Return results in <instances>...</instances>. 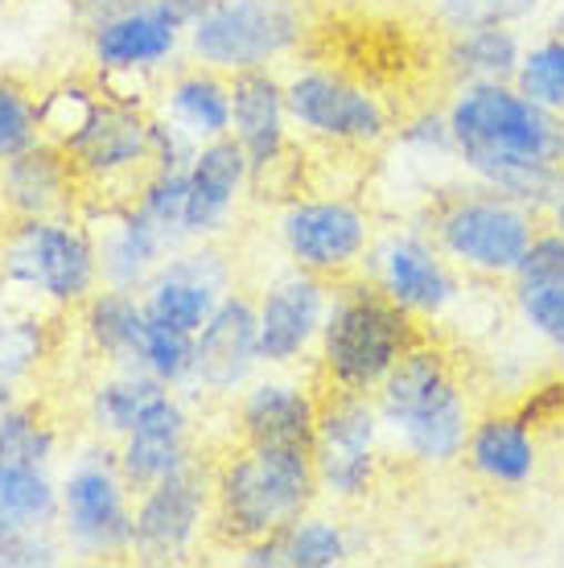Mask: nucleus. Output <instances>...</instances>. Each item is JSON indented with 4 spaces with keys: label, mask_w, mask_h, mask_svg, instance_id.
I'll list each match as a JSON object with an SVG mask.
<instances>
[{
    "label": "nucleus",
    "mask_w": 564,
    "mask_h": 568,
    "mask_svg": "<svg viewBox=\"0 0 564 568\" xmlns=\"http://www.w3.org/2000/svg\"><path fill=\"white\" fill-rule=\"evenodd\" d=\"M67 560H71V552L58 536V527L21 531V536L0 544V568H58Z\"/></svg>",
    "instance_id": "obj_41"
},
{
    "label": "nucleus",
    "mask_w": 564,
    "mask_h": 568,
    "mask_svg": "<svg viewBox=\"0 0 564 568\" xmlns=\"http://www.w3.org/2000/svg\"><path fill=\"white\" fill-rule=\"evenodd\" d=\"M141 371H149L153 379H161V384L173 387V392H185V396H190V384H194V334L161 326V322L149 317Z\"/></svg>",
    "instance_id": "obj_38"
},
{
    "label": "nucleus",
    "mask_w": 564,
    "mask_h": 568,
    "mask_svg": "<svg viewBox=\"0 0 564 568\" xmlns=\"http://www.w3.org/2000/svg\"><path fill=\"white\" fill-rule=\"evenodd\" d=\"M421 227L470 281L511 284L520 276L523 256L544 227V219L466 178L429 202Z\"/></svg>",
    "instance_id": "obj_5"
},
{
    "label": "nucleus",
    "mask_w": 564,
    "mask_h": 568,
    "mask_svg": "<svg viewBox=\"0 0 564 568\" xmlns=\"http://www.w3.org/2000/svg\"><path fill=\"white\" fill-rule=\"evenodd\" d=\"M375 408L383 416L387 449L424 469L457 466L479 416L453 355L429 334H421L375 387Z\"/></svg>",
    "instance_id": "obj_2"
},
{
    "label": "nucleus",
    "mask_w": 564,
    "mask_h": 568,
    "mask_svg": "<svg viewBox=\"0 0 564 568\" xmlns=\"http://www.w3.org/2000/svg\"><path fill=\"white\" fill-rule=\"evenodd\" d=\"M552 9V0H433V21L441 33L474 26H532Z\"/></svg>",
    "instance_id": "obj_35"
},
{
    "label": "nucleus",
    "mask_w": 564,
    "mask_h": 568,
    "mask_svg": "<svg viewBox=\"0 0 564 568\" xmlns=\"http://www.w3.org/2000/svg\"><path fill=\"white\" fill-rule=\"evenodd\" d=\"M99 256L83 214L17 219L0 240V297L38 310H79L99 288Z\"/></svg>",
    "instance_id": "obj_6"
},
{
    "label": "nucleus",
    "mask_w": 564,
    "mask_h": 568,
    "mask_svg": "<svg viewBox=\"0 0 564 568\" xmlns=\"http://www.w3.org/2000/svg\"><path fill=\"white\" fill-rule=\"evenodd\" d=\"M305 38V0H211L185 29V58L223 74L281 71Z\"/></svg>",
    "instance_id": "obj_9"
},
{
    "label": "nucleus",
    "mask_w": 564,
    "mask_h": 568,
    "mask_svg": "<svg viewBox=\"0 0 564 568\" xmlns=\"http://www.w3.org/2000/svg\"><path fill=\"white\" fill-rule=\"evenodd\" d=\"M276 548H281V568H342L359 556V536L346 519L313 507L284 531H276Z\"/></svg>",
    "instance_id": "obj_31"
},
{
    "label": "nucleus",
    "mask_w": 564,
    "mask_h": 568,
    "mask_svg": "<svg viewBox=\"0 0 564 568\" xmlns=\"http://www.w3.org/2000/svg\"><path fill=\"white\" fill-rule=\"evenodd\" d=\"M330 297H334V281L284 260V268H276L255 288L260 363L276 371H296L313 363Z\"/></svg>",
    "instance_id": "obj_16"
},
{
    "label": "nucleus",
    "mask_w": 564,
    "mask_h": 568,
    "mask_svg": "<svg viewBox=\"0 0 564 568\" xmlns=\"http://www.w3.org/2000/svg\"><path fill=\"white\" fill-rule=\"evenodd\" d=\"M137 495L120 474L115 445L87 433L58 474V536L71 560H124Z\"/></svg>",
    "instance_id": "obj_8"
},
{
    "label": "nucleus",
    "mask_w": 564,
    "mask_h": 568,
    "mask_svg": "<svg viewBox=\"0 0 564 568\" xmlns=\"http://www.w3.org/2000/svg\"><path fill=\"white\" fill-rule=\"evenodd\" d=\"M363 276L424 329L450 322L470 297V276L441 252L421 223L375 231Z\"/></svg>",
    "instance_id": "obj_11"
},
{
    "label": "nucleus",
    "mask_w": 564,
    "mask_h": 568,
    "mask_svg": "<svg viewBox=\"0 0 564 568\" xmlns=\"http://www.w3.org/2000/svg\"><path fill=\"white\" fill-rule=\"evenodd\" d=\"M421 322L392 305L363 272L346 276L334 284L325 310L322 338L313 351V379L325 392L375 396V387L421 342Z\"/></svg>",
    "instance_id": "obj_4"
},
{
    "label": "nucleus",
    "mask_w": 564,
    "mask_h": 568,
    "mask_svg": "<svg viewBox=\"0 0 564 568\" xmlns=\"http://www.w3.org/2000/svg\"><path fill=\"white\" fill-rule=\"evenodd\" d=\"M194 440V413H190V396L185 392H165L153 408L115 440V462L132 495H141L161 478H170L178 469L198 462Z\"/></svg>",
    "instance_id": "obj_20"
},
{
    "label": "nucleus",
    "mask_w": 564,
    "mask_h": 568,
    "mask_svg": "<svg viewBox=\"0 0 564 568\" xmlns=\"http://www.w3.org/2000/svg\"><path fill=\"white\" fill-rule=\"evenodd\" d=\"M128 202L165 235L170 247L190 243V235H185V173L149 170L141 178V185H137V194Z\"/></svg>",
    "instance_id": "obj_37"
},
{
    "label": "nucleus",
    "mask_w": 564,
    "mask_h": 568,
    "mask_svg": "<svg viewBox=\"0 0 564 568\" xmlns=\"http://www.w3.org/2000/svg\"><path fill=\"white\" fill-rule=\"evenodd\" d=\"M132 4H141V0H74L71 17H74V26L87 33V29H95V26H103V21H112V17L128 13Z\"/></svg>",
    "instance_id": "obj_44"
},
{
    "label": "nucleus",
    "mask_w": 564,
    "mask_h": 568,
    "mask_svg": "<svg viewBox=\"0 0 564 568\" xmlns=\"http://www.w3.org/2000/svg\"><path fill=\"white\" fill-rule=\"evenodd\" d=\"M46 527H58V474L0 462V544Z\"/></svg>",
    "instance_id": "obj_30"
},
{
    "label": "nucleus",
    "mask_w": 564,
    "mask_h": 568,
    "mask_svg": "<svg viewBox=\"0 0 564 568\" xmlns=\"http://www.w3.org/2000/svg\"><path fill=\"white\" fill-rule=\"evenodd\" d=\"M264 371L260 363V317L255 297L240 284L219 301L207 326L194 334V384L190 399H231Z\"/></svg>",
    "instance_id": "obj_18"
},
{
    "label": "nucleus",
    "mask_w": 564,
    "mask_h": 568,
    "mask_svg": "<svg viewBox=\"0 0 564 568\" xmlns=\"http://www.w3.org/2000/svg\"><path fill=\"white\" fill-rule=\"evenodd\" d=\"M79 173L54 141L33 144L29 153L0 165V202L13 219H50V214H79Z\"/></svg>",
    "instance_id": "obj_25"
},
{
    "label": "nucleus",
    "mask_w": 564,
    "mask_h": 568,
    "mask_svg": "<svg viewBox=\"0 0 564 568\" xmlns=\"http://www.w3.org/2000/svg\"><path fill=\"white\" fill-rule=\"evenodd\" d=\"M58 449H62V433L38 404L13 399L0 408V462L54 469Z\"/></svg>",
    "instance_id": "obj_33"
},
{
    "label": "nucleus",
    "mask_w": 564,
    "mask_h": 568,
    "mask_svg": "<svg viewBox=\"0 0 564 568\" xmlns=\"http://www.w3.org/2000/svg\"><path fill=\"white\" fill-rule=\"evenodd\" d=\"M74 165L83 190H99V199L124 202L153 170V108L149 103L99 95L79 129L58 144Z\"/></svg>",
    "instance_id": "obj_14"
},
{
    "label": "nucleus",
    "mask_w": 564,
    "mask_h": 568,
    "mask_svg": "<svg viewBox=\"0 0 564 568\" xmlns=\"http://www.w3.org/2000/svg\"><path fill=\"white\" fill-rule=\"evenodd\" d=\"M42 141V100L26 83H17L13 74H0V165Z\"/></svg>",
    "instance_id": "obj_36"
},
{
    "label": "nucleus",
    "mask_w": 564,
    "mask_h": 568,
    "mask_svg": "<svg viewBox=\"0 0 564 568\" xmlns=\"http://www.w3.org/2000/svg\"><path fill=\"white\" fill-rule=\"evenodd\" d=\"M523 29L515 26H474L441 33V74L450 87L466 83H507L523 58Z\"/></svg>",
    "instance_id": "obj_28"
},
{
    "label": "nucleus",
    "mask_w": 564,
    "mask_h": 568,
    "mask_svg": "<svg viewBox=\"0 0 564 568\" xmlns=\"http://www.w3.org/2000/svg\"><path fill=\"white\" fill-rule=\"evenodd\" d=\"M235 288V260L219 240H190L161 260V268L141 288L144 313L161 326L198 334L219 301Z\"/></svg>",
    "instance_id": "obj_17"
},
{
    "label": "nucleus",
    "mask_w": 564,
    "mask_h": 568,
    "mask_svg": "<svg viewBox=\"0 0 564 568\" xmlns=\"http://www.w3.org/2000/svg\"><path fill=\"white\" fill-rule=\"evenodd\" d=\"M83 223L91 227L99 256V281L108 288H128L141 293L149 276L161 268V260L170 256L173 247L165 243V235L144 219L132 202H87L79 206Z\"/></svg>",
    "instance_id": "obj_21"
},
{
    "label": "nucleus",
    "mask_w": 564,
    "mask_h": 568,
    "mask_svg": "<svg viewBox=\"0 0 564 568\" xmlns=\"http://www.w3.org/2000/svg\"><path fill=\"white\" fill-rule=\"evenodd\" d=\"M211 0H141L128 13L87 29V62L95 71L103 95L137 100V91L153 95L157 83L185 54V29Z\"/></svg>",
    "instance_id": "obj_7"
},
{
    "label": "nucleus",
    "mask_w": 564,
    "mask_h": 568,
    "mask_svg": "<svg viewBox=\"0 0 564 568\" xmlns=\"http://www.w3.org/2000/svg\"><path fill=\"white\" fill-rule=\"evenodd\" d=\"M79 329H83V342L103 367L141 371L144 334H149V313H144L141 293L99 284L95 293L79 305Z\"/></svg>",
    "instance_id": "obj_27"
},
{
    "label": "nucleus",
    "mask_w": 564,
    "mask_h": 568,
    "mask_svg": "<svg viewBox=\"0 0 564 568\" xmlns=\"http://www.w3.org/2000/svg\"><path fill=\"white\" fill-rule=\"evenodd\" d=\"M322 408V384L301 379L296 371L264 367L240 396L231 399L235 437L243 445H276V449H310Z\"/></svg>",
    "instance_id": "obj_19"
},
{
    "label": "nucleus",
    "mask_w": 564,
    "mask_h": 568,
    "mask_svg": "<svg viewBox=\"0 0 564 568\" xmlns=\"http://www.w3.org/2000/svg\"><path fill=\"white\" fill-rule=\"evenodd\" d=\"M153 112L190 132L198 144L231 136V74L202 62L173 67L153 91Z\"/></svg>",
    "instance_id": "obj_26"
},
{
    "label": "nucleus",
    "mask_w": 564,
    "mask_h": 568,
    "mask_svg": "<svg viewBox=\"0 0 564 568\" xmlns=\"http://www.w3.org/2000/svg\"><path fill=\"white\" fill-rule=\"evenodd\" d=\"M383 454H387V433H383L375 396L322 387L310 457L325 503H334V507L363 503L380 486Z\"/></svg>",
    "instance_id": "obj_12"
},
{
    "label": "nucleus",
    "mask_w": 564,
    "mask_h": 568,
    "mask_svg": "<svg viewBox=\"0 0 564 568\" xmlns=\"http://www.w3.org/2000/svg\"><path fill=\"white\" fill-rule=\"evenodd\" d=\"M322 503L310 449L235 445L211 466V540L226 552L276 536Z\"/></svg>",
    "instance_id": "obj_3"
},
{
    "label": "nucleus",
    "mask_w": 564,
    "mask_h": 568,
    "mask_svg": "<svg viewBox=\"0 0 564 568\" xmlns=\"http://www.w3.org/2000/svg\"><path fill=\"white\" fill-rule=\"evenodd\" d=\"M511 83L520 87L527 100H536L540 108L564 115V33L544 29L536 38H527Z\"/></svg>",
    "instance_id": "obj_34"
},
{
    "label": "nucleus",
    "mask_w": 564,
    "mask_h": 568,
    "mask_svg": "<svg viewBox=\"0 0 564 568\" xmlns=\"http://www.w3.org/2000/svg\"><path fill=\"white\" fill-rule=\"evenodd\" d=\"M0 4H9V0H0Z\"/></svg>",
    "instance_id": "obj_47"
},
{
    "label": "nucleus",
    "mask_w": 564,
    "mask_h": 568,
    "mask_svg": "<svg viewBox=\"0 0 564 568\" xmlns=\"http://www.w3.org/2000/svg\"><path fill=\"white\" fill-rule=\"evenodd\" d=\"M207 536H211V466L198 457L194 466L178 469L137 495L128 560L144 568L190 565Z\"/></svg>",
    "instance_id": "obj_15"
},
{
    "label": "nucleus",
    "mask_w": 564,
    "mask_h": 568,
    "mask_svg": "<svg viewBox=\"0 0 564 568\" xmlns=\"http://www.w3.org/2000/svg\"><path fill=\"white\" fill-rule=\"evenodd\" d=\"M248 190H252V161L235 136L198 144L194 161L185 170V235L223 240L235 227Z\"/></svg>",
    "instance_id": "obj_22"
},
{
    "label": "nucleus",
    "mask_w": 564,
    "mask_h": 568,
    "mask_svg": "<svg viewBox=\"0 0 564 568\" xmlns=\"http://www.w3.org/2000/svg\"><path fill=\"white\" fill-rule=\"evenodd\" d=\"M462 462L491 490H523L540 469L536 425L523 408H486L474 416Z\"/></svg>",
    "instance_id": "obj_24"
},
{
    "label": "nucleus",
    "mask_w": 564,
    "mask_h": 568,
    "mask_svg": "<svg viewBox=\"0 0 564 568\" xmlns=\"http://www.w3.org/2000/svg\"><path fill=\"white\" fill-rule=\"evenodd\" d=\"M231 136L252 161V185L281 170L296 136L284 100V71L269 67L231 74Z\"/></svg>",
    "instance_id": "obj_23"
},
{
    "label": "nucleus",
    "mask_w": 564,
    "mask_h": 568,
    "mask_svg": "<svg viewBox=\"0 0 564 568\" xmlns=\"http://www.w3.org/2000/svg\"><path fill=\"white\" fill-rule=\"evenodd\" d=\"M375 231V214L351 194H293L272 219L284 260L334 284L363 272Z\"/></svg>",
    "instance_id": "obj_13"
},
{
    "label": "nucleus",
    "mask_w": 564,
    "mask_h": 568,
    "mask_svg": "<svg viewBox=\"0 0 564 568\" xmlns=\"http://www.w3.org/2000/svg\"><path fill=\"white\" fill-rule=\"evenodd\" d=\"M198 153V141L190 132H182L178 124L170 120H161L153 112V170L161 173H185L190 170V161Z\"/></svg>",
    "instance_id": "obj_42"
},
{
    "label": "nucleus",
    "mask_w": 564,
    "mask_h": 568,
    "mask_svg": "<svg viewBox=\"0 0 564 568\" xmlns=\"http://www.w3.org/2000/svg\"><path fill=\"white\" fill-rule=\"evenodd\" d=\"M548 29H556V33H564V0H556L548 9Z\"/></svg>",
    "instance_id": "obj_46"
},
{
    "label": "nucleus",
    "mask_w": 564,
    "mask_h": 568,
    "mask_svg": "<svg viewBox=\"0 0 564 568\" xmlns=\"http://www.w3.org/2000/svg\"><path fill=\"white\" fill-rule=\"evenodd\" d=\"M507 305L515 326L536 342L540 351L564 363V281L515 276L507 284Z\"/></svg>",
    "instance_id": "obj_32"
},
{
    "label": "nucleus",
    "mask_w": 564,
    "mask_h": 568,
    "mask_svg": "<svg viewBox=\"0 0 564 568\" xmlns=\"http://www.w3.org/2000/svg\"><path fill=\"white\" fill-rule=\"evenodd\" d=\"M103 95L99 83H87V79H67V83L50 87L42 100V129H46V141L62 144L71 136L79 124L87 120V112L95 108V100Z\"/></svg>",
    "instance_id": "obj_40"
},
{
    "label": "nucleus",
    "mask_w": 564,
    "mask_h": 568,
    "mask_svg": "<svg viewBox=\"0 0 564 568\" xmlns=\"http://www.w3.org/2000/svg\"><path fill=\"white\" fill-rule=\"evenodd\" d=\"M173 392L165 387L161 379H153L149 371H137V367H108V375H99L91 392L83 399V420H87V433L91 437H103V440H120L128 428L137 425L149 408H153L157 399Z\"/></svg>",
    "instance_id": "obj_29"
},
{
    "label": "nucleus",
    "mask_w": 564,
    "mask_h": 568,
    "mask_svg": "<svg viewBox=\"0 0 564 568\" xmlns=\"http://www.w3.org/2000/svg\"><path fill=\"white\" fill-rule=\"evenodd\" d=\"M392 144L404 149L416 161H453V132L445 103L441 108H416V112L400 115L392 132Z\"/></svg>",
    "instance_id": "obj_39"
},
{
    "label": "nucleus",
    "mask_w": 564,
    "mask_h": 568,
    "mask_svg": "<svg viewBox=\"0 0 564 568\" xmlns=\"http://www.w3.org/2000/svg\"><path fill=\"white\" fill-rule=\"evenodd\" d=\"M520 276H544V281H564V235L552 227H540L523 256Z\"/></svg>",
    "instance_id": "obj_43"
},
{
    "label": "nucleus",
    "mask_w": 564,
    "mask_h": 568,
    "mask_svg": "<svg viewBox=\"0 0 564 568\" xmlns=\"http://www.w3.org/2000/svg\"><path fill=\"white\" fill-rule=\"evenodd\" d=\"M445 115L462 178L544 219L564 190V115L527 100L511 79L450 87Z\"/></svg>",
    "instance_id": "obj_1"
},
{
    "label": "nucleus",
    "mask_w": 564,
    "mask_h": 568,
    "mask_svg": "<svg viewBox=\"0 0 564 568\" xmlns=\"http://www.w3.org/2000/svg\"><path fill=\"white\" fill-rule=\"evenodd\" d=\"M544 227L561 231V235H564V190L556 194V202L548 206V214H544Z\"/></svg>",
    "instance_id": "obj_45"
},
{
    "label": "nucleus",
    "mask_w": 564,
    "mask_h": 568,
    "mask_svg": "<svg viewBox=\"0 0 564 568\" xmlns=\"http://www.w3.org/2000/svg\"><path fill=\"white\" fill-rule=\"evenodd\" d=\"M284 100H289V120L301 141L351 149V153H375L383 144H392V103L375 87L339 67H322V62L289 67Z\"/></svg>",
    "instance_id": "obj_10"
}]
</instances>
